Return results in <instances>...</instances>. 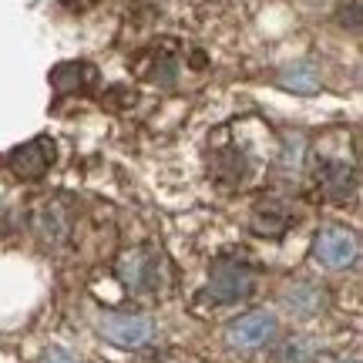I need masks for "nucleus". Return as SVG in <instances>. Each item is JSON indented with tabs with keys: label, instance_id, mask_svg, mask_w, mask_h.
Returning <instances> with one entry per match:
<instances>
[{
	"label": "nucleus",
	"instance_id": "obj_1",
	"mask_svg": "<svg viewBox=\"0 0 363 363\" xmlns=\"http://www.w3.org/2000/svg\"><path fill=\"white\" fill-rule=\"evenodd\" d=\"M252 286H256V272L246 259L222 256L208 269V299L216 303H239L252 293Z\"/></svg>",
	"mask_w": 363,
	"mask_h": 363
},
{
	"label": "nucleus",
	"instance_id": "obj_2",
	"mask_svg": "<svg viewBox=\"0 0 363 363\" xmlns=\"http://www.w3.org/2000/svg\"><path fill=\"white\" fill-rule=\"evenodd\" d=\"M118 276L131 293H155L162 286V256L152 249H131L118 262Z\"/></svg>",
	"mask_w": 363,
	"mask_h": 363
},
{
	"label": "nucleus",
	"instance_id": "obj_3",
	"mask_svg": "<svg viewBox=\"0 0 363 363\" xmlns=\"http://www.w3.org/2000/svg\"><path fill=\"white\" fill-rule=\"evenodd\" d=\"M98 330H101V337L108 340V343L128 347V350L145 347V343L152 340V333H155L152 320L142 316V313H104Z\"/></svg>",
	"mask_w": 363,
	"mask_h": 363
},
{
	"label": "nucleus",
	"instance_id": "obj_4",
	"mask_svg": "<svg viewBox=\"0 0 363 363\" xmlns=\"http://www.w3.org/2000/svg\"><path fill=\"white\" fill-rule=\"evenodd\" d=\"M272 337H276V316H272L269 310L242 313V316L233 320L229 330H225V343H229L233 350H259Z\"/></svg>",
	"mask_w": 363,
	"mask_h": 363
},
{
	"label": "nucleus",
	"instance_id": "obj_5",
	"mask_svg": "<svg viewBox=\"0 0 363 363\" xmlns=\"http://www.w3.org/2000/svg\"><path fill=\"white\" fill-rule=\"evenodd\" d=\"M360 252V242L350 229L343 225H326L316 233V242H313V256L323 262L326 269H347Z\"/></svg>",
	"mask_w": 363,
	"mask_h": 363
},
{
	"label": "nucleus",
	"instance_id": "obj_6",
	"mask_svg": "<svg viewBox=\"0 0 363 363\" xmlns=\"http://www.w3.org/2000/svg\"><path fill=\"white\" fill-rule=\"evenodd\" d=\"M11 165L21 179H44V172L54 165V142L51 138H30L27 145L11 152Z\"/></svg>",
	"mask_w": 363,
	"mask_h": 363
},
{
	"label": "nucleus",
	"instance_id": "obj_7",
	"mask_svg": "<svg viewBox=\"0 0 363 363\" xmlns=\"http://www.w3.org/2000/svg\"><path fill=\"white\" fill-rule=\"evenodd\" d=\"M286 306L289 313H296V316H313V313L323 306V289L313 283H293L286 286Z\"/></svg>",
	"mask_w": 363,
	"mask_h": 363
},
{
	"label": "nucleus",
	"instance_id": "obj_8",
	"mask_svg": "<svg viewBox=\"0 0 363 363\" xmlns=\"http://www.w3.org/2000/svg\"><path fill=\"white\" fill-rule=\"evenodd\" d=\"M320 185H323V192L330 195V199H347V195H353V189H357V175H353V169H347V165H323V175H320Z\"/></svg>",
	"mask_w": 363,
	"mask_h": 363
},
{
	"label": "nucleus",
	"instance_id": "obj_9",
	"mask_svg": "<svg viewBox=\"0 0 363 363\" xmlns=\"http://www.w3.org/2000/svg\"><path fill=\"white\" fill-rule=\"evenodd\" d=\"M279 84L296 94H313V91H320V71L313 65H293L279 74Z\"/></svg>",
	"mask_w": 363,
	"mask_h": 363
},
{
	"label": "nucleus",
	"instance_id": "obj_10",
	"mask_svg": "<svg viewBox=\"0 0 363 363\" xmlns=\"http://www.w3.org/2000/svg\"><path fill=\"white\" fill-rule=\"evenodd\" d=\"M91 78H94V71L88 65H61L54 67L51 84L57 88V94H67V91H84Z\"/></svg>",
	"mask_w": 363,
	"mask_h": 363
},
{
	"label": "nucleus",
	"instance_id": "obj_11",
	"mask_svg": "<svg viewBox=\"0 0 363 363\" xmlns=\"http://www.w3.org/2000/svg\"><path fill=\"white\" fill-rule=\"evenodd\" d=\"M279 363H313V347H310V340L289 337L283 347H279Z\"/></svg>",
	"mask_w": 363,
	"mask_h": 363
},
{
	"label": "nucleus",
	"instance_id": "obj_12",
	"mask_svg": "<svg viewBox=\"0 0 363 363\" xmlns=\"http://www.w3.org/2000/svg\"><path fill=\"white\" fill-rule=\"evenodd\" d=\"M40 363H78V360H74L67 350H48L40 357Z\"/></svg>",
	"mask_w": 363,
	"mask_h": 363
},
{
	"label": "nucleus",
	"instance_id": "obj_13",
	"mask_svg": "<svg viewBox=\"0 0 363 363\" xmlns=\"http://www.w3.org/2000/svg\"><path fill=\"white\" fill-rule=\"evenodd\" d=\"M333 363H357V360H333Z\"/></svg>",
	"mask_w": 363,
	"mask_h": 363
}]
</instances>
